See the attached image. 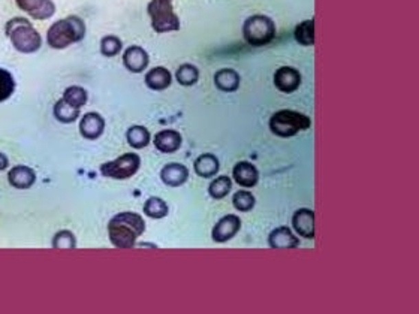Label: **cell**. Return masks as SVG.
Returning a JSON list of instances; mask_svg holds the SVG:
<instances>
[{
    "label": "cell",
    "mask_w": 419,
    "mask_h": 314,
    "mask_svg": "<svg viewBox=\"0 0 419 314\" xmlns=\"http://www.w3.org/2000/svg\"><path fill=\"white\" fill-rule=\"evenodd\" d=\"M146 232V221L138 213L123 211L108 221V237L117 249H133L137 239Z\"/></svg>",
    "instance_id": "1"
},
{
    "label": "cell",
    "mask_w": 419,
    "mask_h": 314,
    "mask_svg": "<svg viewBox=\"0 0 419 314\" xmlns=\"http://www.w3.org/2000/svg\"><path fill=\"white\" fill-rule=\"evenodd\" d=\"M86 36V23L78 15H69L49 26L47 32V44L53 49H65L77 44Z\"/></svg>",
    "instance_id": "2"
},
{
    "label": "cell",
    "mask_w": 419,
    "mask_h": 314,
    "mask_svg": "<svg viewBox=\"0 0 419 314\" xmlns=\"http://www.w3.org/2000/svg\"><path fill=\"white\" fill-rule=\"evenodd\" d=\"M6 36L10 38L12 47L19 53L32 54L36 53L42 45V38L39 32L33 27V24L24 16H14L5 26Z\"/></svg>",
    "instance_id": "3"
},
{
    "label": "cell",
    "mask_w": 419,
    "mask_h": 314,
    "mask_svg": "<svg viewBox=\"0 0 419 314\" xmlns=\"http://www.w3.org/2000/svg\"><path fill=\"white\" fill-rule=\"evenodd\" d=\"M268 126H270V130L275 136L292 138L298 135L299 132L310 129L312 120L303 112L293 110H280L271 115Z\"/></svg>",
    "instance_id": "4"
},
{
    "label": "cell",
    "mask_w": 419,
    "mask_h": 314,
    "mask_svg": "<svg viewBox=\"0 0 419 314\" xmlns=\"http://www.w3.org/2000/svg\"><path fill=\"white\" fill-rule=\"evenodd\" d=\"M275 33H278V29H275L274 21L264 14L251 15L242 24V38L250 47L258 48L271 44Z\"/></svg>",
    "instance_id": "5"
},
{
    "label": "cell",
    "mask_w": 419,
    "mask_h": 314,
    "mask_svg": "<svg viewBox=\"0 0 419 314\" xmlns=\"http://www.w3.org/2000/svg\"><path fill=\"white\" fill-rule=\"evenodd\" d=\"M147 14L152 20V29L156 33H170L181 29L180 19L174 11L171 0H150Z\"/></svg>",
    "instance_id": "6"
},
{
    "label": "cell",
    "mask_w": 419,
    "mask_h": 314,
    "mask_svg": "<svg viewBox=\"0 0 419 314\" xmlns=\"http://www.w3.org/2000/svg\"><path fill=\"white\" fill-rule=\"evenodd\" d=\"M141 168V157L137 153H124L111 162L100 165V173L111 180L132 178Z\"/></svg>",
    "instance_id": "7"
},
{
    "label": "cell",
    "mask_w": 419,
    "mask_h": 314,
    "mask_svg": "<svg viewBox=\"0 0 419 314\" xmlns=\"http://www.w3.org/2000/svg\"><path fill=\"white\" fill-rule=\"evenodd\" d=\"M241 229V219L236 214H228L223 216L219 221L216 223L213 230H212V239L214 243H228L236 237Z\"/></svg>",
    "instance_id": "8"
},
{
    "label": "cell",
    "mask_w": 419,
    "mask_h": 314,
    "mask_svg": "<svg viewBox=\"0 0 419 314\" xmlns=\"http://www.w3.org/2000/svg\"><path fill=\"white\" fill-rule=\"evenodd\" d=\"M273 81H274L275 88H278L279 92L291 95L293 92H297V90L299 88L303 77H301L298 69L291 68V66H282V68L275 71Z\"/></svg>",
    "instance_id": "9"
},
{
    "label": "cell",
    "mask_w": 419,
    "mask_h": 314,
    "mask_svg": "<svg viewBox=\"0 0 419 314\" xmlns=\"http://www.w3.org/2000/svg\"><path fill=\"white\" fill-rule=\"evenodd\" d=\"M19 10L26 12L35 20H48L56 14V5L53 0H15Z\"/></svg>",
    "instance_id": "10"
},
{
    "label": "cell",
    "mask_w": 419,
    "mask_h": 314,
    "mask_svg": "<svg viewBox=\"0 0 419 314\" xmlns=\"http://www.w3.org/2000/svg\"><path fill=\"white\" fill-rule=\"evenodd\" d=\"M105 132V119L99 112H86L80 120V134L84 139L95 141Z\"/></svg>",
    "instance_id": "11"
},
{
    "label": "cell",
    "mask_w": 419,
    "mask_h": 314,
    "mask_svg": "<svg viewBox=\"0 0 419 314\" xmlns=\"http://www.w3.org/2000/svg\"><path fill=\"white\" fill-rule=\"evenodd\" d=\"M123 64L124 68L132 73H141L148 68L150 57L144 48L138 45H131L123 51Z\"/></svg>",
    "instance_id": "12"
},
{
    "label": "cell",
    "mask_w": 419,
    "mask_h": 314,
    "mask_svg": "<svg viewBox=\"0 0 419 314\" xmlns=\"http://www.w3.org/2000/svg\"><path fill=\"white\" fill-rule=\"evenodd\" d=\"M292 228L295 232L306 239H315V211L310 208H299L292 216Z\"/></svg>",
    "instance_id": "13"
},
{
    "label": "cell",
    "mask_w": 419,
    "mask_h": 314,
    "mask_svg": "<svg viewBox=\"0 0 419 314\" xmlns=\"http://www.w3.org/2000/svg\"><path fill=\"white\" fill-rule=\"evenodd\" d=\"M268 245L273 250H292L299 245V239L288 226H279L268 235Z\"/></svg>",
    "instance_id": "14"
},
{
    "label": "cell",
    "mask_w": 419,
    "mask_h": 314,
    "mask_svg": "<svg viewBox=\"0 0 419 314\" xmlns=\"http://www.w3.org/2000/svg\"><path fill=\"white\" fill-rule=\"evenodd\" d=\"M153 144L157 152H161L163 154H172L175 152H179L181 148L183 136L177 130L165 129V130L157 132V134L155 135Z\"/></svg>",
    "instance_id": "15"
},
{
    "label": "cell",
    "mask_w": 419,
    "mask_h": 314,
    "mask_svg": "<svg viewBox=\"0 0 419 314\" xmlns=\"http://www.w3.org/2000/svg\"><path fill=\"white\" fill-rule=\"evenodd\" d=\"M232 178L236 183L242 189H251L258 184L259 181V171L253 163L247 160H241L236 163L232 169Z\"/></svg>",
    "instance_id": "16"
},
{
    "label": "cell",
    "mask_w": 419,
    "mask_h": 314,
    "mask_svg": "<svg viewBox=\"0 0 419 314\" xmlns=\"http://www.w3.org/2000/svg\"><path fill=\"white\" fill-rule=\"evenodd\" d=\"M161 180L168 187H180L189 180V169L183 163L171 162L162 168Z\"/></svg>",
    "instance_id": "17"
},
{
    "label": "cell",
    "mask_w": 419,
    "mask_h": 314,
    "mask_svg": "<svg viewBox=\"0 0 419 314\" xmlns=\"http://www.w3.org/2000/svg\"><path fill=\"white\" fill-rule=\"evenodd\" d=\"M36 181V172L26 165H16L8 172V183L14 189L27 190Z\"/></svg>",
    "instance_id": "18"
},
{
    "label": "cell",
    "mask_w": 419,
    "mask_h": 314,
    "mask_svg": "<svg viewBox=\"0 0 419 314\" xmlns=\"http://www.w3.org/2000/svg\"><path fill=\"white\" fill-rule=\"evenodd\" d=\"M144 82L150 90H155V92H162V90L171 87L172 75L170 71L163 68V66H156V68L150 69L146 73Z\"/></svg>",
    "instance_id": "19"
},
{
    "label": "cell",
    "mask_w": 419,
    "mask_h": 314,
    "mask_svg": "<svg viewBox=\"0 0 419 314\" xmlns=\"http://www.w3.org/2000/svg\"><path fill=\"white\" fill-rule=\"evenodd\" d=\"M214 86L225 93L237 92L241 84V77L236 69L223 68L214 73Z\"/></svg>",
    "instance_id": "20"
},
{
    "label": "cell",
    "mask_w": 419,
    "mask_h": 314,
    "mask_svg": "<svg viewBox=\"0 0 419 314\" xmlns=\"http://www.w3.org/2000/svg\"><path fill=\"white\" fill-rule=\"evenodd\" d=\"M220 169V162L217 159V156L212 153H205L196 157L194 162V171L198 177L208 180L214 178L217 176V172Z\"/></svg>",
    "instance_id": "21"
},
{
    "label": "cell",
    "mask_w": 419,
    "mask_h": 314,
    "mask_svg": "<svg viewBox=\"0 0 419 314\" xmlns=\"http://www.w3.org/2000/svg\"><path fill=\"white\" fill-rule=\"evenodd\" d=\"M293 38L303 47L315 45V19L304 20L297 24L295 30H293Z\"/></svg>",
    "instance_id": "22"
},
{
    "label": "cell",
    "mask_w": 419,
    "mask_h": 314,
    "mask_svg": "<svg viewBox=\"0 0 419 314\" xmlns=\"http://www.w3.org/2000/svg\"><path fill=\"white\" fill-rule=\"evenodd\" d=\"M126 139H128V144L135 148V150H141V148H146L150 141H152V135L147 128L135 125L128 129V134H126Z\"/></svg>",
    "instance_id": "23"
},
{
    "label": "cell",
    "mask_w": 419,
    "mask_h": 314,
    "mask_svg": "<svg viewBox=\"0 0 419 314\" xmlns=\"http://www.w3.org/2000/svg\"><path fill=\"white\" fill-rule=\"evenodd\" d=\"M142 211H144V216H147L150 219L161 220L168 216V213H170V206H168V204L162 200V197L152 196L144 202Z\"/></svg>",
    "instance_id": "24"
},
{
    "label": "cell",
    "mask_w": 419,
    "mask_h": 314,
    "mask_svg": "<svg viewBox=\"0 0 419 314\" xmlns=\"http://www.w3.org/2000/svg\"><path fill=\"white\" fill-rule=\"evenodd\" d=\"M53 114H54L56 120H58L60 123H65V125H69V123H73L75 120L80 119L81 110L75 108V106L66 104L63 99H60V101L56 102Z\"/></svg>",
    "instance_id": "25"
},
{
    "label": "cell",
    "mask_w": 419,
    "mask_h": 314,
    "mask_svg": "<svg viewBox=\"0 0 419 314\" xmlns=\"http://www.w3.org/2000/svg\"><path fill=\"white\" fill-rule=\"evenodd\" d=\"M232 189V180L228 176L216 177L208 186V195L216 201H220L229 195Z\"/></svg>",
    "instance_id": "26"
},
{
    "label": "cell",
    "mask_w": 419,
    "mask_h": 314,
    "mask_svg": "<svg viewBox=\"0 0 419 314\" xmlns=\"http://www.w3.org/2000/svg\"><path fill=\"white\" fill-rule=\"evenodd\" d=\"M175 80L184 87L195 86L199 80V69L192 63H183L175 72Z\"/></svg>",
    "instance_id": "27"
},
{
    "label": "cell",
    "mask_w": 419,
    "mask_h": 314,
    "mask_svg": "<svg viewBox=\"0 0 419 314\" xmlns=\"http://www.w3.org/2000/svg\"><path fill=\"white\" fill-rule=\"evenodd\" d=\"M52 247L56 250H75L77 249V237L69 229H62L53 237Z\"/></svg>",
    "instance_id": "28"
},
{
    "label": "cell",
    "mask_w": 419,
    "mask_h": 314,
    "mask_svg": "<svg viewBox=\"0 0 419 314\" xmlns=\"http://www.w3.org/2000/svg\"><path fill=\"white\" fill-rule=\"evenodd\" d=\"M63 101L66 104H69L72 106H75V108H82L84 105L87 104L89 101V95H87V90L84 87H80V86H71L68 87L63 92Z\"/></svg>",
    "instance_id": "29"
},
{
    "label": "cell",
    "mask_w": 419,
    "mask_h": 314,
    "mask_svg": "<svg viewBox=\"0 0 419 314\" xmlns=\"http://www.w3.org/2000/svg\"><path fill=\"white\" fill-rule=\"evenodd\" d=\"M232 205L240 213H249L255 208L256 197L251 192H247V190H240V192L234 193Z\"/></svg>",
    "instance_id": "30"
},
{
    "label": "cell",
    "mask_w": 419,
    "mask_h": 314,
    "mask_svg": "<svg viewBox=\"0 0 419 314\" xmlns=\"http://www.w3.org/2000/svg\"><path fill=\"white\" fill-rule=\"evenodd\" d=\"M123 49V43L119 36L115 35H108L100 39V54L104 57H115L119 56Z\"/></svg>",
    "instance_id": "31"
},
{
    "label": "cell",
    "mask_w": 419,
    "mask_h": 314,
    "mask_svg": "<svg viewBox=\"0 0 419 314\" xmlns=\"http://www.w3.org/2000/svg\"><path fill=\"white\" fill-rule=\"evenodd\" d=\"M15 92V80L10 71L0 68V102H5Z\"/></svg>",
    "instance_id": "32"
},
{
    "label": "cell",
    "mask_w": 419,
    "mask_h": 314,
    "mask_svg": "<svg viewBox=\"0 0 419 314\" xmlns=\"http://www.w3.org/2000/svg\"><path fill=\"white\" fill-rule=\"evenodd\" d=\"M8 168H10V159L3 153H0V172L6 171Z\"/></svg>",
    "instance_id": "33"
}]
</instances>
